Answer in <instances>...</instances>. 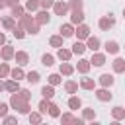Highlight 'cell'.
<instances>
[{
	"label": "cell",
	"instance_id": "obj_25",
	"mask_svg": "<svg viewBox=\"0 0 125 125\" xmlns=\"http://www.w3.org/2000/svg\"><path fill=\"white\" fill-rule=\"evenodd\" d=\"M41 96H43V98H47V100H51V98L55 96V86H53V84L43 86V88H41Z\"/></svg>",
	"mask_w": 125,
	"mask_h": 125
},
{
	"label": "cell",
	"instance_id": "obj_16",
	"mask_svg": "<svg viewBox=\"0 0 125 125\" xmlns=\"http://www.w3.org/2000/svg\"><path fill=\"white\" fill-rule=\"evenodd\" d=\"M59 31H61L62 37H72L74 35V23H62Z\"/></svg>",
	"mask_w": 125,
	"mask_h": 125
},
{
	"label": "cell",
	"instance_id": "obj_38",
	"mask_svg": "<svg viewBox=\"0 0 125 125\" xmlns=\"http://www.w3.org/2000/svg\"><path fill=\"white\" fill-rule=\"evenodd\" d=\"M23 14H25V6H20V4H18V6L12 8V16H14V18H21Z\"/></svg>",
	"mask_w": 125,
	"mask_h": 125
},
{
	"label": "cell",
	"instance_id": "obj_12",
	"mask_svg": "<svg viewBox=\"0 0 125 125\" xmlns=\"http://www.w3.org/2000/svg\"><path fill=\"white\" fill-rule=\"evenodd\" d=\"M100 45H102V41H100L98 37H94V35H90V37L86 39V47H88L92 53H94V51H98V49H100Z\"/></svg>",
	"mask_w": 125,
	"mask_h": 125
},
{
	"label": "cell",
	"instance_id": "obj_45",
	"mask_svg": "<svg viewBox=\"0 0 125 125\" xmlns=\"http://www.w3.org/2000/svg\"><path fill=\"white\" fill-rule=\"evenodd\" d=\"M8 105L10 104H0V117H6L8 115Z\"/></svg>",
	"mask_w": 125,
	"mask_h": 125
},
{
	"label": "cell",
	"instance_id": "obj_49",
	"mask_svg": "<svg viewBox=\"0 0 125 125\" xmlns=\"http://www.w3.org/2000/svg\"><path fill=\"white\" fill-rule=\"evenodd\" d=\"M2 90H6V84H4L2 80H0V92H2Z\"/></svg>",
	"mask_w": 125,
	"mask_h": 125
},
{
	"label": "cell",
	"instance_id": "obj_3",
	"mask_svg": "<svg viewBox=\"0 0 125 125\" xmlns=\"http://www.w3.org/2000/svg\"><path fill=\"white\" fill-rule=\"evenodd\" d=\"M14 55H16V49L12 47V45H2V49H0V57H2V61H12L14 59Z\"/></svg>",
	"mask_w": 125,
	"mask_h": 125
},
{
	"label": "cell",
	"instance_id": "obj_28",
	"mask_svg": "<svg viewBox=\"0 0 125 125\" xmlns=\"http://www.w3.org/2000/svg\"><path fill=\"white\" fill-rule=\"evenodd\" d=\"M68 107H70V109H80V107H82V100H80L78 96H70V98H68Z\"/></svg>",
	"mask_w": 125,
	"mask_h": 125
},
{
	"label": "cell",
	"instance_id": "obj_2",
	"mask_svg": "<svg viewBox=\"0 0 125 125\" xmlns=\"http://www.w3.org/2000/svg\"><path fill=\"white\" fill-rule=\"evenodd\" d=\"M20 25H23L25 31H29L31 35H37V33H39V27H41V25L35 21V16H29L27 12L20 18Z\"/></svg>",
	"mask_w": 125,
	"mask_h": 125
},
{
	"label": "cell",
	"instance_id": "obj_20",
	"mask_svg": "<svg viewBox=\"0 0 125 125\" xmlns=\"http://www.w3.org/2000/svg\"><path fill=\"white\" fill-rule=\"evenodd\" d=\"M61 121H62V123H78V125L84 123V119H78V117H74L72 113H62V115H61Z\"/></svg>",
	"mask_w": 125,
	"mask_h": 125
},
{
	"label": "cell",
	"instance_id": "obj_32",
	"mask_svg": "<svg viewBox=\"0 0 125 125\" xmlns=\"http://www.w3.org/2000/svg\"><path fill=\"white\" fill-rule=\"evenodd\" d=\"M86 49H88V47H86V45H84V43H82L80 39H78V41H76V43L72 45V53H74V55H82V53H84Z\"/></svg>",
	"mask_w": 125,
	"mask_h": 125
},
{
	"label": "cell",
	"instance_id": "obj_11",
	"mask_svg": "<svg viewBox=\"0 0 125 125\" xmlns=\"http://www.w3.org/2000/svg\"><path fill=\"white\" fill-rule=\"evenodd\" d=\"M96 98H98L100 102H109L113 96H111V92H109L107 88H104V86H102L100 90H96Z\"/></svg>",
	"mask_w": 125,
	"mask_h": 125
},
{
	"label": "cell",
	"instance_id": "obj_27",
	"mask_svg": "<svg viewBox=\"0 0 125 125\" xmlns=\"http://www.w3.org/2000/svg\"><path fill=\"white\" fill-rule=\"evenodd\" d=\"M80 88H84V90H96L94 78H82V80H80Z\"/></svg>",
	"mask_w": 125,
	"mask_h": 125
},
{
	"label": "cell",
	"instance_id": "obj_9",
	"mask_svg": "<svg viewBox=\"0 0 125 125\" xmlns=\"http://www.w3.org/2000/svg\"><path fill=\"white\" fill-rule=\"evenodd\" d=\"M14 59H16V62H18L20 66H25V64L29 62V55H27L25 51H16Z\"/></svg>",
	"mask_w": 125,
	"mask_h": 125
},
{
	"label": "cell",
	"instance_id": "obj_41",
	"mask_svg": "<svg viewBox=\"0 0 125 125\" xmlns=\"http://www.w3.org/2000/svg\"><path fill=\"white\" fill-rule=\"evenodd\" d=\"M68 10H82V0H70Z\"/></svg>",
	"mask_w": 125,
	"mask_h": 125
},
{
	"label": "cell",
	"instance_id": "obj_19",
	"mask_svg": "<svg viewBox=\"0 0 125 125\" xmlns=\"http://www.w3.org/2000/svg\"><path fill=\"white\" fill-rule=\"evenodd\" d=\"M4 84H6V92H10V94L20 90V80H16V78H10V80H6Z\"/></svg>",
	"mask_w": 125,
	"mask_h": 125
},
{
	"label": "cell",
	"instance_id": "obj_33",
	"mask_svg": "<svg viewBox=\"0 0 125 125\" xmlns=\"http://www.w3.org/2000/svg\"><path fill=\"white\" fill-rule=\"evenodd\" d=\"M10 76H12V78H16V80H21V78H25V72H23V70H21V66L18 64L16 68H12Z\"/></svg>",
	"mask_w": 125,
	"mask_h": 125
},
{
	"label": "cell",
	"instance_id": "obj_43",
	"mask_svg": "<svg viewBox=\"0 0 125 125\" xmlns=\"http://www.w3.org/2000/svg\"><path fill=\"white\" fill-rule=\"evenodd\" d=\"M55 2H57V0H39V4H41V8H43V10L53 8V6H55Z\"/></svg>",
	"mask_w": 125,
	"mask_h": 125
},
{
	"label": "cell",
	"instance_id": "obj_14",
	"mask_svg": "<svg viewBox=\"0 0 125 125\" xmlns=\"http://www.w3.org/2000/svg\"><path fill=\"white\" fill-rule=\"evenodd\" d=\"M111 66H113V72H115V74H121V72H125V59L117 57V59L111 62Z\"/></svg>",
	"mask_w": 125,
	"mask_h": 125
},
{
	"label": "cell",
	"instance_id": "obj_39",
	"mask_svg": "<svg viewBox=\"0 0 125 125\" xmlns=\"http://www.w3.org/2000/svg\"><path fill=\"white\" fill-rule=\"evenodd\" d=\"M49 115H51V117H61V109H59V105L53 104V102H51V105H49Z\"/></svg>",
	"mask_w": 125,
	"mask_h": 125
},
{
	"label": "cell",
	"instance_id": "obj_44",
	"mask_svg": "<svg viewBox=\"0 0 125 125\" xmlns=\"http://www.w3.org/2000/svg\"><path fill=\"white\" fill-rule=\"evenodd\" d=\"M2 121H4L6 125H14V123H18V119H16L14 115H6V117H2Z\"/></svg>",
	"mask_w": 125,
	"mask_h": 125
},
{
	"label": "cell",
	"instance_id": "obj_50",
	"mask_svg": "<svg viewBox=\"0 0 125 125\" xmlns=\"http://www.w3.org/2000/svg\"><path fill=\"white\" fill-rule=\"evenodd\" d=\"M123 18H125V8H123Z\"/></svg>",
	"mask_w": 125,
	"mask_h": 125
},
{
	"label": "cell",
	"instance_id": "obj_4",
	"mask_svg": "<svg viewBox=\"0 0 125 125\" xmlns=\"http://www.w3.org/2000/svg\"><path fill=\"white\" fill-rule=\"evenodd\" d=\"M74 35L82 41V39H88L90 37V27L86 25V23H78V27L74 29Z\"/></svg>",
	"mask_w": 125,
	"mask_h": 125
},
{
	"label": "cell",
	"instance_id": "obj_1",
	"mask_svg": "<svg viewBox=\"0 0 125 125\" xmlns=\"http://www.w3.org/2000/svg\"><path fill=\"white\" fill-rule=\"evenodd\" d=\"M8 104H10L18 113H21V115H27V113H29V100H25L20 92H12Z\"/></svg>",
	"mask_w": 125,
	"mask_h": 125
},
{
	"label": "cell",
	"instance_id": "obj_35",
	"mask_svg": "<svg viewBox=\"0 0 125 125\" xmlns=\"http://www.w3.org/2000/svg\"><path fill=\"white\" fill-rule=\"evenodd\" d=\"M49 105H51V100L43 98V100L39 102V105H37V107H39V111H41V113H49Z\"/></svg>",
	"mask_w": 125,
	"mask_h": 125
},
{
	"label": "cell",
	"instance_id": "obj_47",
	"mask_svg": "<svg viewBox=\"0 0 125 125\" xmlns=\"http://www.w3.org/2000/svg\"><path fill=\"white\" fill-rule=\"evenodd\" d=\"M2 45H6V35H4V33H0V47H2Z\"/></svg>",
	"mask_w": 125,
	"mask_h": 125
},
{
	"label": "cell",
	"instance_id": "obj_23",
	"mask_svg": "<svg viewBox=\"0 0 125 125\" xmlns=\"http://www.w3.org/2000/svg\"><path fill=\"white\" fill-rule=\"evenodd\" d=\"M2 27H4V29H8V31H12V29L16 27V18H14V16L4 18V20H2Z\"/></svg>",
	"mask_w": 125,
	"mask_h": 125
},
{
	"label": "cell",
	"instance_id": "obj_26",
	"mask_svg": "<svg viewBox=\"0 0 125 125\" xmlns=\"http://www.w3.org/2000/svg\"><path fill=\"white\" fill-rule=\"evenodd\" d=\"M62 39H64L62 35H51V37H49V45L61 49V47H62Z\"/></svg>",
	"mask_w": 125,
	"mask_h": 125
},
{
	"label": "cell",
	"instance_id": "obj_46",
	"mask_svg": "<svg viewBox=\"0 0 125 125\" xmlns=\"http://www.w3.org/2000/svg\"><path fill=\"white\" fill-rule=\"evenodd\" d=\"M6 4H8L10 8H14V6H18V4H20V0H6Z\"/></svg>",
	"mask_w": 125,
	"mask_h": 125
},
{
	"label": "cell",
	"instance_id": "obj_21",
	"mask_svg": "<svg viewBox=\"0 0 125 125\" xmlns=\"http://www.w3.org/2000/svg\"><path fill=\"white\" fill-rule=\"evenodd\" d=\"M111 117H113L115 121H121V119H125V107H121V105H115V107L111 109Z\"/></svg>",
	"mask_w": 125,
	"mask_h": 125
},
{
	"label": "cell",
	"instance_id": "obj_7",
	"mask_svg": "<svg viewBox=\"0 0 125 125\" xmlns=\"http://www.w3.org/2000/svg\"><path fill=\"white\" fill-rule=\"evenodd\" d=\"M90 62H92L94 66H104V64H105V55H104V53H98V51H94V53H92V59H90Z\"/></svg>",
	"mask_w": 125,
	"mask_h": 125
},
{
	"label": "cell",
	"instance_id": "obj_29",
	"mask_svg": "<svg viewBox=\"0 0 125 125\" xmlns=\"http://www.w3.org/2000/svg\"><path fill=\"white\" fill-rule=\"evenodd\" d=\"M25 80H27L29 84H37V82L41 80V76H39V72H37V70H31V72H27V74H25Z\"/></svg>",
	"mask_w": 125,
	"mask_h": 125
},
{
	"label": "cell",
	"instance_id": "obj_31",
	"mask_svg": "<svg viewBox=\"0 0 125 125\" xmlns=\"http://www.w3.org/2000/svg\"><path fill=\"white\" fill-rule=\"evenodd\" d=\"M12 33H14V37H16V39H23V37H25V27L18 23V25L12 29Z\"/></svg>",
	"mask_w": 125,
	"mask_h": 125
},
{
	"label": "cell",
	"instance_id": "obj_15",
	"mask_svg": "<svg viewBox=\"0 0 125 125\" xmlns=\"http://www.w3.org/2000/svg\"><path fill=\"white\" fill-rule=\"evenodd\" d=\"M82 21H84V12H82V10H72V14H70V23L78 25V23H82Z\"/></svg>",
	"mask_w": 125,
	"mask_h": 125
},
{
	"label": "cell",
	"instance_id": "obj_51",
	"mask_svg": "<svg viewBox=\"0 0 125 125\" xmlns=\"http://www.w3.org/2000/svg\"><path fill=\"white\" fill-rule=\"evenodd\" d=\"M0 21H2V18H0Z\"/></svg>",
	"mask_w": 125,
	"mask_h": 125
},
{
	"label": "cell",
	"instance_id": "obj_30",
	"mask_svg": "<svg viewBox=\"0 0 125 125\" xmlns=\"http://www.w3.org/2000/svg\"><path fill=\"white\" fill-rule=\"evenodd\" d=\"M82 119H84V121H94V119H96V111H94L92 107L82 109Z\"/></svg>",
	"mask_w": 125,
	"mask_h": 125
},
{
	"label": "cell",
	"instance_id": "obj_8",
	"mask_svg": "<svg viewBox=\"0 0 125 125\" xmlns=\"http://www.w3.org/2000/svg\"><path fill=\"white\" fill-rule=\"evenodd\" d=\"M35 21L39 23V25H47L49 21H51V16H49V10H41L37 16H35Z\"/></svg>",
	"mask_w": 125,
	"mask_h": 125
},
{
	"label": "cell",
	"instance_id": "obj_42",
	"mask_svg": "<svg viewBox=\"0 0 125 125\" xmlns=\"http://www.w3.org/2000/svg\"><path fill=\"white\" fill-rule=\"evenodd\" d=\"M62 82V78H61V74H51L49 76V84H53V86H57V84H61Z\"/></svg>",
	"mask_w": 125,
	"mask_h": 125
},
{
	"label": "cell",
	"instance_id": "obj_36",
	"mask_svg": "<svg viewBox=\"0 0 125 125\" xmlns=\"http://www.w3.org/2000/svg\"><path fill=\"white\" fill-rule=\"evenodd\" d=\"M27 117H29V123H41V111H29L27 113Z\"/></svg>",
	"mask_w": 125,
	"mask_h": 125
},
{
	"label": "cell",
	"instance_id": "obj_5",
	"mask_svg": "<svg viewBox=\"0 0 125 125\" xmlns=\"http://www.w3.org/2000/svg\"><path fill=\"white\" fill-rule=\"evenodd\" d=\"M113 23H115V20H113V16H111V14H109V16H104V18H100V21H98L100 29H104V31H107L109 27H113Z\"/></svg>",
	"mask_w": 125,
	"mask_h": 125
},
{
	"label": "cell",
	"instance_id": "obj_24",
	"mask_svg": "<svg viewBox=\"0 0 125 125\" xmlns=\"http://www.w3.org/2000/svg\"><path fill=\"white\" fill-rule=\"evenodd\" d=\"M64 92H66V94H76V92H78V82L66 80V82H64Z\"/></svg>",
	"mask_w": 125,
	"mask_h": 125
},
{
	"label": "cell",
	"instance_id": "obj_13",
	"mask_svg": "<svg viewBox=\"0 0 125 125\" xmlns=\"http://www.w3.org/2000/svg\"><path fill=\"white\" fill-rule=\"evenodd\" d=\"M90 66H92V62H90L88 59H80V61H78V64H76V70H78L80 74H88Z\"/></svg>",
	"mask_w": 125,
	"mask_h": 125
},
{
	"label": "cell",
	"instance_id": "obj_17",
	"mask_svg": "<svg viewBox=\"0 0 125 125\" xmlns=\"http://www.w3.org/2000/svg\"><path fill=\"white\" fill-rule=\"evenodd\" d=\"M104 47H105V53H109V55H117V53H119V49H121L117 41H105V45H104Z\"/></svg>",
	"mask_w": 125,
	"mask_h": 125
},
{
	"label": "cell",
	"instance_id": "obj_34",
	"mask_svg": "<svg viewBox=\"0 0 125 125\" xmlns=\"http://www.w3.org/2000/svg\"><path fill=\"white\" fill-rule=\"evenodd\" d=\"M39 8H41L39 0H27V2H25V12H35V10H39Z\"/></svg>",
	"mask_w": 125,
	"mask_h": 125
},
{
	"label": "cell",
	"instance_id": "obj_48",
	"mask_svg": "<svg viewBox=\"0 0 125 125\" xmlns=\"http://www.w3.org/2000/svg\"><path fill=\"white\" fill-rule=\"evenodd\" d=\"M6 6H8V4H6V0H0V10H4Z\"/></svg>",
	"mask_w": 125,
	"mask_h": 125
},
{
	"label": "cell",
	"instance_id": "obj_37",
	"mask_svg": "<svg viewBox=\"0 0 125 125\" xmlns=\"http://www.w3.org/2000/svg\"><path fill=\"white\" fill-rule=\"evenodd\" d=\"M12 72V68L8 66V62H0V78H8Z\"/></svg>",
	"mask_w": 125,
	"mask_h": 125
},
{
	"label": "cell",
	"instance_id": "obj_18",
	"mask_svg": "<svg viewBox=\"0 0 125 125\" xmlns=\"http://www.w3.org/2000/svg\"><path fill=\"white\" fill-rule=\"evenodd\" d=\"M59 72H61L62 76H70V74L74 72V66H72V64H68V61H62V62H61V66H59Z\"/></svg>",
	"mask_w": 125,
	"mask_h": 125
},
{
	"label": "cell",
	"instance_id": "obj_6",
	"mask_svg": "<svg viewBox=\"0 0 125 125\" xmlns=\"http://www.w3.org/2000/svg\"><path fill=\"white\" fill-rule=\"evenodd\" d=\"M53 12H55L57 16H64V14L68 12V2L57 0V2H55V6H53Z\"/></svg>",
	"mask_w": 125,
	"mask_h": 125
},
{
	"label": "cell",
	"instance_id": "obj_22",
	"mask_svg": "<svg viewBox=\"0 0 125 125\" xmlns=\"http://www.w3.org/2000/svg\"><path fill=\"white\" fill-rule=\"evenodd\" d=\"M74 53H72V49H64V47H61L59 51H57V57L61 59V61H70V57H72Z\"/></svg>",
	"mask_w": 125,
	"mask_h": 125
},
{
	"label": "cell",
	"instance_id": "obj_40",
	"mask_svg": "<svg viewBox=\"0 0 125 125\" xmlns=\"http://www.w3.org/2000/svg\"><path fill=\"white\" fill-rule=\"evenodd\" d=\"M41 62H43L45 66H51V64L55 62V57H53V55H47V53H45V55L41 57Z\"/></svg>",
	"mask_w": 125,
	"mask_h": 125
},
{
	"label": "cell",
	"instance_id": "obj_10",
	"mask_svg": "<svg viewBox=\"0 0 125 125\" xmlns=\"http://www.w3.org/2000/svg\"><path fill=\"white\" fill-rule=\"evenodd\" d=\"M98 82H100V86H104V88H109V86H113V82H115V78H113V74H102L100 78H98Z\"/></svg>",
	"mask_w": 125,
	"mask_h": 125
}]
</instances>
